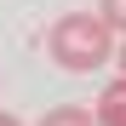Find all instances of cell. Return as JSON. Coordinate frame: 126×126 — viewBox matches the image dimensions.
I'll list each match as a JSON object with an SVG mask.
<instances>
[{
  "label": "cell",
  "mask_w": 126,
  "mask_h": 126,
  "mask_svg": "<svg viewBox=\"0 0 126 126\" xmlns=\"http://www.w3.org/2000/svg\"><path fill=\"white\" fill-rule=\"evenodd\" d=\"M46 52H52L57 69H69V75H92V69L109 63L115 34L103 29L97 12H63L57 23H52V34H46Z\"/></svg>",
  "instance_id": "cell-1"
},
{
  "label": "cell",
  "mask_w": 126,
  "mask_h": 126,
  "mask_svg": "<svg viewBox=\"0 0 126 126\" xmlns=\"http://www.w3.org/2000/svg\"><path fill=\"white\" fill-rule=\"evenodd\" d=\"M92 126H126V75H115L92 103Z\"/></svg>",
  "instance_id": "cell-2"
},
{
  "label": "cell",
  "mask_w": 126,
  "mask_h": 126,
  "mask_svg": "<svg viewBox=\"0 0 126 126\" xmlns=\"http://www.w3.org/2000/svg\"><path fill=\"white\" fill-rule=\"evenodd\" d=\"M40 126H92V115L80 109V103H57V109L40 115Z\"/></svg>",
  "instance_id": "cell-3"
},
{
  "label": "cell",
  "mask_w": 126,
  "mask_h": 126,
  "mask_svg": "<svg viewBox=\"0 0 126 126\" xmlns=\"http://www.w3.org/2000/svg\"><path fill=\"white\" fill-rule=\"evenodd\" d=\"M97 17L109 34H126V0H97Z\"/></svg>",
  "instance_id": "cell-4"
},
{
  "label": "cell",
  "mask_w": 126,
  "mask_h": 126,
  "mask_svg": "<svg viewBox=\"0 0 126 126\" xmlns=\"http://www.w3.org/2000/svg\"><path fill=\"white\" fill-rule=\"evenodd\" d=\"M109 63H120V75H126V34H120V52H109Z\"/></svg>",
  "instance_id": "cell-5"
},
{
  "label": "cell",
  "mask_w": 126,
  "mask_h": 126,
  "mask_svg": "<svg viewBox=\"0 0 126 126\" xmlns=\"http://www.w3.org/2000/svg\"><path fill=\"white\" fill-rule=\"evenodd\" d=\"M0 126H23V120H17V115H12V109H0Z\"/></svg>",
  "instance_id": "cell-6"
}]
</instances>
